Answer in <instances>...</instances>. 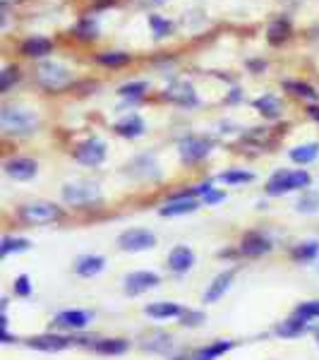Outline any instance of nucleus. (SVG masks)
Listing matches in <instances>:
<instances>
[{
    "label": "nucleus",
    "mask_w": 319,
    "mask_h": 360,
    "mask_svg": "<svg viewBox=\"0 0 319 360\" xmlns=\"http://www.w3.org/2000/svg\"><path fill=\"white\" fill-rule=\"evenodd\" d=\"M233 276H235V271L228 269V271H221V274L214 278V281L209 283L207 293H204V303H216V300L230 288V283H233Z\"/></svg>",
    "instance_id": "obj_21"
},
{
    "label": "nucleus",
    "mask_w": 319,
    "mask_h": 360,
    "mask_svg": "<svg viewBox=\"0 0 319 360\" xmlns=\"http://www.w3.org/2000/svg\"><path fill=\"white\" fill-rule=\"evenodd\" d=\"M29 245H32V243H29L27 238H10V236H5L3 238V245H0V252H3V255L25 252V250H29Z\"/></svg>",
    "instance_id": "obj_37"
},
{
    "label": "nucleus",
    "mask_w": 319,
    "mask_h": 360,
    "mask_svg": "<svg viewBox=\"0 0 319 360\" xmlns=\"http://www.w3.org/2000/svg\"><path fill=\"white\" fill-rule=\"evenodd\" d=\"M293 259L295 262H312V259L319 257V243L317 240H305V243H298L293 248Z\"/></svg>",
    "instance_id": "obj_29"
},
{
    "label": "nucleus",
    "mask_w": 319,
    "mask_h": 360,
    "mask_svg": "<svg viewBox=\"0 0 319 360\" xmlns=\"http://www.w3.org/2000/svg\"><path fill=\"white\" fill-rule=\"evenodd\" d=\"M200 209L197 200H168L166 207H161V217H183V214H193Z\"/></svg>",
    "instance_id": "obj_26"
},
{
    "label": "nucleus",
    "mask_w": 319,
    "mask_h": 360,
    "mask_svg": "<svg viewBox=\"0 0 319 360\" xmlns=\"http://www.w3.org/2000/svg\"><path fill=\"white\" fill-rule=\"evenodd\" d=\"M149 91V82L147 79H132V82H125L118 86V94L123 98H130V101H137Z\"/></svg>",
    "instance_id": "obj_28"
},
{
    "label": "nucleus",
    "mask_w": 319,
    "mask_h": 360,
    "mask_svg": "<svg viewBox=\"0 0 319 360\" xmlns=\"http://www.w3.org/2000/svg\"><path fill=\"white\" fill-rule=\"evenodd\" d=\"M113 130H115V135H120V137L137 139V137L144 135L147 125H144V120L139 118L137 113H130V115H125V118H120L118 123L113 125Z\"/></svg>",
    "instance_id": "obj_15"
},
{
    "label": "nucleus",
    "mask_w": 319,
    "mask_h": 360,
    "mask_svg": "<svg viewBox=\"0 0 319 360\" xmlns=\"http://www.w3.org/2000/svg\"><path fill=\"white\" fill-rule=\"evenodd\" d=\"M211 147H214L211 139L200 135H188L178 144V154H181L185 164H197V161H204L211 154Z\"/></svg>",
    "instance_id": "obj_8"
},
{
    "label": "nucleus",
    "mask_w": 319,
    "mask_h": 360,
    "mask_svg": "<svg viewBox=\"0 0 319 360\" xmlns=\"http://www.w3.org/2000/svg\"><path fill=\"white\" fill-rule=\"evenodd\" d=\"M20 219L22 224L27 226H44V224H53L58 219L63 217V209L53 205V202H46V200H34L27 202V205L20 207Z\"/></svg>",
    "instance_id": "obj_5"
},
{
    "label": "nucleus",
    "mask_w": 319,
    "mask_h": 360,
    "mask_svg": "<svg viewBox=\"0 0 319 360\" xmlns=\"http://www.w3.org/2000/svg\"><path fill=\"white\" fill-rule=\"evenodd\" d=\"M53 49H56V44H53V39H48V37H27L25 41L20 44V53L25 56V58H34V60H46L51 53H53Z\"/></svg>",
    "instance_id": "obj_10"
},
{
    "label": "nucleus",
    "mask_w": 319,
    "mask_h": 360,
    "mask_svg": "<svg viewBox=\"0 0 319 360\" xmlns=\"http://www.w3.org/2000/svg\"><path fill=\"white\" fill-rule=\"evenodd\" d=\"M103 266H106V259H103L101 255H82V257H77V262H74V271L84 278H91V276L101 274Z\"/></svg>",
    "instance_id": "obj_20"
},
{
    "label": "nucleus",
    "mask_w": 319,
    "mask_h": 360,
    "mask_svg": "<svg viewBox=\"0 0 319 360\" xmlns=\"http://www.w3.org/2000/svg\"><path fill=\"white\" fill-rule=\"evenodd\" d=\"M247 70L254 72V75L264 72V70H266V60H262V58H252V60H247Z\"/></svg>",
    "instance_id": "obj_42"
},
{
    "label": "nucleus",
    "mask_w": 319,
    "mask_h": 360,
    "mask_svg": "<svg viewBox=\"0 0 319 360\" xmlns=\"http://www.w3.org/2000/svg\"><path fill=\"white\" fill-rule=\"evenodd\" d=\"M195 264V252L190 250L188 245H178L171 250V255H168V269L176 271V274H185V271H190Z\"/></svg>",
    "instance_id": "obj_14"
},
{
    "label": "nucleus",
    "mask_w": 319,
    "mask_h": 360,
    "mask_svg": "<svg viewBox=\"0 0 319 360\" xmlns=\"http://www.w3.org/2000/svg\"><path fill=\"white\" fill-rule=\"evenodd\" d=\"M161 98L168 103H176V106H183V108H193L197 106V91H195V84L188 82V79H176L161 91Z\"/></svg>",
    "instance_id": "obj_7"
},
{
    "label": "nucleus",
    "mask_w": 319,
    "mask_h": 360,
    "mask_svg": "<svg viewBox=\"0 0 319 360\" xmlns=\"http://www.w3.org/2000/svg\"><path fill=\"white\" fill-rule=\"evenodd\" d=\"M295 207H298V212H303V214H317L319 212V195L315 190H305Z\"/></svg>",
    "instance_id": "obj_36"
},
{
    "label": "nucleus",
    "mask_w": 319,
    "mask_h": 360,
    "mask_svg": "<svg viewBox=\"0 0 319 360\" xmlns=\"http://www.w3.org/2000/svg\"><path fill=\"white\" fill-rule=\"evenodd\" d=\"M22 72H20V65H5L3 72H0V91L3 94H8L13 86L20 82Z\"/></svg>",
    "instance_id": "obj_32"
},
{
    "label": "nucleus",
    "mask_w": 319,
    "mask_h": 360,
    "mask_svg": "<svg viewBox=\"0 0 319 360\" xmlns=\"http://www.w3.org/2000/svg\"><path fill=\"white\" fill-rule=\"evenodd\" d=\"M271 250V243L266 240L262 233H247L242 238V245H240V252L245 257H262Z\"/></svg>",
    "instance_id": "obj_19"
},
{
    "label": "nucleus",
    "mask_w": 319,
    "mask_h": 360,
    "mask_svg": "<svg viewBox=\"0 0 319 360\" xmlns=\"http://www.w3.org/2000/svg\"><path fill=\"white\" fill-rule=\"evenodd\" d=\"M156 245V236L147 229H130L118 236V248L125 252H142Z\"/></svg>",
    "instance_id": "obj_9"
},
{
    "label": "nucleus",
    "mask_w": 319,
    "mask_h": 360,
    "mask_svg": "<svg viewBox=\"0 0 319 360\" xmlns=\"http://www.w3.org/2000/svg\"><path fill=\"white\" fill-rule=\"evenodd\" d=\"M288 156H291L293 164L307 166V164H312V161H315L317 156H319V144L317 142L298 144V147H293L291 152H288Z\"/></svg>",
    "instance_id": "obj_24"
},
{
    "label": "nucleus",
    "mask_w": 319,
    "mask_h": 360,
    "mask_svg": "<svg viewBox=\"0 0 319 360\" xmlns=\"http://www.w3.org/2000/svg\"><path fill=\"white\" fill-rule=\"evenodd\" d=\"M127 341L125 339H103L98 341V344L94 346L98 353H103V356H120V353L127 351Z\"/></svg>",
    "instance_id": "obj_31"
},
{
    "label": "nucleus",
    "mask_w": 319,
    "mask_h": 360,
    "mask_svg": "<svg viewBox=\"0 0 319 360\" xmlns=\"http://www.w3.org/2000/svg\"><path fill=\"white\" fill-rule=\"evenodd\" d=\"M310 183L312 178L305 168H300V171H276L266 180V195L278 197L283 193H293V190H305L310 188Z\"/></svg>",
    "instance_id": "obj_4"
},
{
    "label": "nucleus",
    "mask_w": 319,
    "mask_h": 360,
    "mask_svg": "<svg viewBox=\"0 0 319 360\" xmlns=\"http://www.w3.org/2000/svg\"><path fill=\"white\" fill-rule=\"evenodd\" d=\"M281 86H283L286 91H291L293 96L305 98V101H312V103H315L317 98H319V91H317L310 82H303V79H283Z\"/></svg>",
    "instance_id": "obj_23"
},
{
    "label": "nucleus",
    "mask_w": 319,
    "mask_h": 360,
    "mask_svg": "<svg viewBox=\"0 0 319 360\" xmlns=\"http://www.w3.org/2000/svg\"><path fill=\"white\" fill-rule=\"evenodd\" d=\"M156 286H159V276L154 271H132V274H127L123 278V288L127 295H139Z\"/></svg>",
    "instance_id": "obj_12"
},
{
    "label": "nucleus",
    "mask_w": 319,
    "mask_h": 360,
    "mask_svg": "<svg viewBox=\"0 0 319 360\" xmlns=\"http://www.w3.org/2000/svg\"><path fill=\"white\" fill-rule=\"evenodd\" d=\"M74 161L82 166H89V168H96L103 164V159H106V142L98 137H89L84 139V142H79L77 147H74Z\"/></svg>",
    "instance_id": "obj_6"
},
{
    "label": "nucleus",
    "mask_w": 319,
    "mask_h": 360,
    "mask_svg": "<svg viewBox=\"0 0 319 360\" xmlns=\"http://www.w3.org/2000/svg\"><path fill=\"white\" fill-rule=\"evenodd\" d=\"M60 195H63V202H65V205L86 207V205H94V202L101 200V188H98V183H94V180L77 178V180H70V183L63 185Z\"/></svg>",
    "instance_id": "obj_3"
},
{
    "label": "nucleus",
    "mask_w": 319,
    "mask_h": 360,
    "mask_svg": "<svg viewBox=\"0 0 319 360\" xmlns=\"http://www.w3.org/2000/svg\"><path fill=\"white\" fill-rule=\"evenodd\" d=\"M5 173L13 180H32L39 173L37 159H29V156H13L3 164Z\"/></svg>",
    "instance_id": "obj_11"
},
{
    "label": "nucleus",
    "mask_w": 319,
    "mask_h": 360,
    "mask_svg": "<svg viewBox=\"0 0 319 360\" xmlns=\"http://www.w3.org/2000/svg\"><path fill=\"white\" fill-rule=\"evenodd\" d=\"M176 360H185V358H176Z\"/></svg>",
    "instance_id": "obj_48"
},
{
    "label": "nucleus",
    "mask_w": 319,
    "mask_h": 360,
    "mask_svg": "<svg viewBox=\"0 0 319 360\" xmlns=\"http://www.w3.org/2000/svg\"><path fill=\"white\" fill-rule=\"evenodd\" d=\"M240 98H242L240 89H237V86H233V89H230V94H228V101H230V103H235V101H240Z\"/></svg>",
    "instance_id": "obj_46"
},
{
    "label": "nucleus",
    "mask_w": 319,
    "mask_h": 360,
    "mask_svg": "<svg viewBox=\"0 0 319 360\" xmlns=\"http://www.w3.org/2000/svg\"><path fill=\"white\" fill-rule=\"evenodd\" d=\"M147 22H149V29H152V34H154V39H166V37H171L173 34V22L171 20H166V17H161V15H149L147 17Z\"/></svg>",
    "instance_id": "obj_30"
},
{
    "label": "nucleus",
    "mask_w": 319,
    "mask_h": 360,
    "mask_svg": "<svg viewBox=\"0 0 319 360\" xmlns=\"http://www.w3.org/2000/svg\"><path fill=\"white\" fill-rule=\"evenodd\" d=\"M200 322H204V315H202V312H193V310H188V312H183V324L185 327H197V324Z\"/></svg>",
    "instance_id": "obj_41"
},
{
    "label": "nucleus",
    "mask_w": 319,
    "mask_h": 360,
    "mask_svg": "<svg viewBox=\"0 0 319 360\" xmlns=\"http://www.w3.org/2000/svg\"><path fill=\"white\" fill-rule=\"evenodd\" d=\"M147 351H154V353H166L168 348H171V334L166 332H152L147 339V344H144Z\"/></svg>",
    "instance_id": "obj_35"
},
{
    "label": "nucleus",
    "mask_w": 319,
    "mask_h": 360,
    "mask_svg": "<svg viewBox=\"0 0 319 360\" xmlns=\"http://www.w3.org/2000/svg\"><path fill=\"white\" fill-rule=\"evenodd\" d=\"M307 329V319H300V317H291L288 322H283V324H278L276 327V334L278 336H298V334H303Z\"/></svg>",
    "instance_id": "obj_34"
},
{
    "label": "nucleus",
    "mask_w": 319,
    "mask_h": 360,
    "mask_svg": "<svg viewBox=\"0 0 319 360\" xmlns=\"http://www.w3.org/2000/svg\"><path fill=\"white\" fill-rule=\"evenodd\" d=\"M293 37V25L288 17H276L269 27H266V41L271 46H281Z\"/></svg>",
    "instance_id": "obj_16"
},
{
    "label": "nucleus",
    "mask_w": 319,
    "mask_h": 360,
    "mask_svg": "<svg viewBox=\"0 0 319 360\" xmlns=\"http://www.w3.org/2000/svg\"><path fill=\"white\" fill-rule=\"evenodd\" d=\"M34 79H37V84L41 86L44 91H48V94H60V91H65L67 86H72L74 82L72 70H70L65 63L51 60V58L39 63L37 70H34Z\"/></svg>",
    "instance_id": "obj_2"
},
{
    "label": "nucleus",
    "mask_w": 319,
    "mask_h": 360,
    "mask_svg": "<svg viewBox=\"0 0 319 360\" xmlns=\"http://www.w3.org/2000/svg\"><path fill=\"white\" fill-rule=\"evenodd\" d=\"M307 115H310L315 123H319V106L317 103H312V106H307Z\"/></svg>",
    "instance_id": "obj_45"
},
{
    "label": "nucleus",
    "mask_w": 319,
    "mask_h": 360,
    "mask_svg": "<svg viewBox=\"0 0 319 360\" xmlns=\"http://www.w3.org/2000/svg\"><path fill=\"white\" fill-rule=\"evenodd\" d=\"M91 312H86V310H63V312H58V317H56V327H60V329H70V332H79V329H84L86 324L91 322Z\"/></svg>",
    "instance_id": "obj_13"
},
{
    "label": "nucleus",
    "mask_w": 319,
    "mask_h": 360,
    "mask_svg": "<svg viewBox=\"0 0 319 360\" xmlns=\"http://www.w3.org/2000/svg\"><path fill=\"white\" fill-rule=\"evenodd\" d=\"M10 3H13V0H3V8H8Z\"/></svg>",
    "instance_id": "obj_47"
},
{
    "label": "nucleus",
    "mask_w": 319,
    "mask_h": 360,
    "mask_svg": "<svg viewBox=\"0 0 319 360\" xmlns=\"http://www.w3.org/2000/svg\"><path fill=\"white\" fill-rule=\"evenodd\" d=\"M221 200H226V193H219V190H211V193L204 195L207 205H216V202H221Z\"/></svg>",
    "instance_id": "obj_43"
},
{
    "label": "nucleus",
    "mask_w": 319,
    "mask_h": 360,
    "mask_svg": "<svg viewBox=\"0 0 319 360\" xmlns=\"http://www.w3.org/2000/svg\"><path fill=\"white\" fill-rule=\"evenodd\" d=\"M29 348H37V351H46V353H56L63 351V348L70 346V339L58 334H44V336H34V339L27 341Z\"/></svg>",
    "instance_id": "obj_18"
},
{
    "label": "nucleus",
    "mask_w": 319,
    "mask_h": 360,
    "mask_svg": "<svg viewBox=\"0 0 319 360\" xmlns=\"http://www.w3.org/2000/svg\"><path fill=\"white\" fill-rule=\"evenodd\" d=\"M15 295H20V298H29L32 295V283H29L27 274H20L15 278Z\"/></svg>",
    "instance_id": "obj_40"
},
{
    "label": "nucleus",
    "mask_w": 319,
    "mask_h": 360,
    "mask_svg": "<svg viewBox=\"0 0 319 360\" xmlns=\"http://www.w3.org/2000/svg\"><path fill=\"white\" fill-rule=\"evenodd\" d=\"M39 118L37 108L27 106V103H5L3 113H0V127H3L5 135H13V137H27L34 135L39 130Z\"/></svg>",
    "instance_id": "obj_1"
},
{
    "label": "nucleus",
    "mask_w": 319,
    "mask_h": 360,
    "mask_svg": "<svg viewBox=\"0 0 319 360\" xmlns=\"http://www.w3.org/2000/svg\"><path fill=\"white\" fill-rule=\"evenodd\" d=\"M252 106H254V111H259V115H264V118H269V120L281 118L283 111H286L283 101L278 96H274V94H264V96L254 98Z\"/></svg>",
    "instance_id": "obj_17"
},
{
    "label": "nucleus",
    "mask_w": 319,
    "mask_h": 360,
    "mask_svg": "<svg viewBox=\"0 0 319 360\" xmlns=\"http://www.w3.org/2000/svg\"><path fill=\"white\" fill-rule=\"evenodd\" d=\"M219 180L226 185H237V183H250L254 180V173L252 171H245V168H230V171H223Z\"/></svg>",
    "instance_id": "obj_33"
},
{
    "label": "nucleus",
    "mask_w": 319,
    "mask_h": 360,
    "mask_svg": "<svg viewBox=\"0 0 319 360\" xmlns=\"http://www.w3.org/2000/svg\"><path fill=\"white\" fill-rule=\"evenodd\" d=\"M94 60L103 68H123L132 63V53H125V51H101V53L94 56Z\"/></svg>",
    "instance_id": "obj_25"
},
{
    "label": "nucleus",
    "mask_w": 319,
    "mask_h": 360,
    "mask_svg": "<svg viewBox=\"0 0 319 360\" xmlns=\"http://www.w3.org/2000/svg\"><path fill=\"white\" fill-rule=\"evenodd\" d=\"M132 3L137 5V8H159V5H164L166 0H132Z\"/></svg>",
    "instance_id": "obj_44"
},
{
    "label": "nucleus",
    "mask_w": 319,
    "mask_h": 360,
    "mask_svg": "<svg viewBox=\"0 0 319 360\" xmlns=\"http://www.w3.org/2000/svg\"><path fill=\"white\" fill-rule=\"evenodd\" d=\"M230 348V341H219V344H214V346H209L204 348V351L200 353V358H204V360H214L216 356H221V353H226Z\"/></svg>",
    "instance_id": "obj_39"
},
{
    "label": "nucleus",
    "mask_w": 319,
    "mask_h": 360,
    "mask_svg": "<svg viewBox=\"0 0 319 360\" xmlns=\"http://www.w3.org/2000/svg\"><path fill=\"white\" fill-rule=\"evenodd\" d=\"M149 317L154 319H168V317H183V307L176 305V303H154V305H147L144 307Z\"/></svg>",
    "instance_id": "obj_27"
},
{
    "label": "nucleus",
    "mask_w": 319,
    "mask_h": 360,
    "mask_svg": "<svg viewBox=\"0 0 319 360\" xmlns=\"http://www.w3.org/2000/svg\"><path fill=\"white\" fill-rule=\"evenodd\" d=\"M295 317L300 319H307L310 322L312 317H319V300H310V303H303L295 310Z\"/></svg>",
    "instance_id": "obj_38"
},
{
    "label": "nucleus",
    "mask_w": 319,
    "mask_h": 360,
    "mask_svg": "<svg viewBox=\"0 0 319 360\" xmlns=\"http://www.w3.org/2000/svg\"><path fill=\"white\" fill-rule=\"evenodd\" d=\"M72 37L77 39V41H84V44L94 41V39L98 37V22L91 15H84L82 20L72 27Z\"/></svg>",
    "instance_id": "obj_22"
}]
</instances>
